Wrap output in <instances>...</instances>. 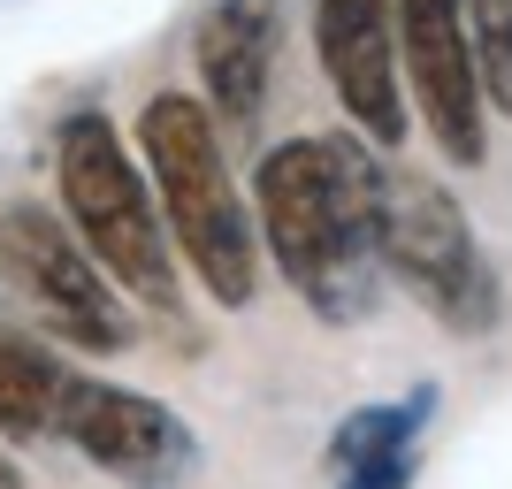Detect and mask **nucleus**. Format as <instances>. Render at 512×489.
<instances>
[{"instance_id": "obj_1", "label": "nucleus", "mask_w": 512, "mask_h": 489, "mask_svg": "<svg viewBox=\"0 0 512 489\" xmlns=\"http://www.w3.org/2000/svg\"><path fill=\"white\" fill-rule=\"evenodd\" d=\"M383 161L360 130H306L253 161V237L314 321H367L383 291L375 253Z\"/></svg>"}, {"instance_id": "obj_14", "label": "nucleus", "mask_w": 512, "mask_h": 489, "mask_svg": "<svg viewBox=\"0 0 512 489\" xmlns=\"http://www.w3.org/2000/svg\"><path fill=\"white\" fill-rule=\"evenodd\" d=\"M0 489H23V482H16V467H8V459H0Z\"/></svg>"}, {"instance_id": "obj_8", "label": "nucleus", "mask_w": 512, "mask_h": 489, "mask_svg": "<svg viewBox=\"0 0 512 489\" xmlns=\"http://www.w3.org/2000/svg\"><path fill=\"white\" fill-rule=\"evenodd\" d=\"M314 54L367 146H406L413 100L398 69V0H314Z\"/></svg>"}, {"instance_id": "obj_9", "label": "nucleus", "mask_w": 512, "mask_h": 489, "mask_svg": "<svg viewBox=\"0 0 512 489\" xmlns=\"http://www.w3.org/2000/svg\"><path fill=\"white\" fill-rule=\"evenodd\" d=\"M283 54V0H207L192 31V69H199V107L222 130H253Z\"/></svg>"}, {"instance_id": "obj_5", "label": "nucleus", "mask_w": 512, "mask_h": 489, "mask_svg": "<svg viewBox=\"0 0 512 489\" xmlns=\"http://www.w3.org/2000/svg\"><path fill=\"white\" fill-rule=\"evenodd\" d=\"M0 276L16 283V298H31V314L54 337L85 344V352H123L130 314L115 283L100 276V260L69 237V222L39 199H8L0 207Z\"/></svg>"}, {"instance_id": "obj_6", "label": "nucleus", "mask_w": 512, "mask_h": 489, "mask_svg": "<svg viewBox=\"0 0 512 489\" xmlns=\"http://www.w3.org/2000/svg\"><path fill=\"white\" fill-rule=\"evenodd\" d=\"M54 428L69 436L77 459H92L100 474H115L130 489H176L199 459L176 405L146 398V390H123V383H100V375H69L62 383Z\"/></svg>"}, {"instance_id": "obj_2", "label": "nucleus", "mask_w": 512, "mask_h": 489, "mask_svg": "<svg viewBox=\"0 0 512 489\" xmlns=\"http://www.w3.org/2000/svg\"><path fill=\"white\" fill-rule=\"evenodd\" d=\"M138 153H146V184L176 260H192V276L222 314H245L260 298V237L245 192L230 184L214 115L192 92H153L138 107Z\"/></svg>"}, {"instance_id": "obj_13", "label": "nucleus", "mask_w": 512, "mask_h": 489, "mask_svg": "<svg viewBox=\"0 0 512 489\" xmlns=\"http://www.w3.org/2000/svg\"><path fill=\"white\" fill-rule=\"evenodd\" d=\"M337 489H413V451H398V459H367V467H344Z\"/></svg>"}, {"instance_id": "obj_12", "label": "nucleus", "mask_w": 512, "mask_h": 489, "mask_svg": "<svg viewBox=\"0 0 512 489\" xmlns=\"http://www.w3.org/2000/svg\"><path fill=\"white\" fill-rule=\"evenodd\" d=\"M467 39H474V85L512 123V0H467Z\"/></svg>"}, {"instance_id": "obj_11", "label": "nucleus", "mask_w": 512, "mask_h": 489, "mask_svg": "<svg viewBox=\"0 0 512 489\" xmlns=\"http://www.w3.org/2000/svg\"><path fill=\"white\" fill-rule=\"evenodd\" d=\"M428 413H436V383L406 390V398H390V405H352V413L337 421V436H329V474L413 451V444H421V428H428Z\"/></svg>"}, {"instance_id": "obj_10", "label": "nucleus", "mask_w": 512, "mask_h": 489, "mask_svg": "<svg viewBox=\"0 0 512 489\" xmlns=\"http://www.w3.org/2000/svg\"><path fill=\"white\" fill-rule=\"evenodd\" d=\"M62 383H69V367L54 360L39 337L0 329V436H8V444H23V436H46V428H54Z\"/></svg>"}, {"instance_id": "obj_3", "label": "nucleus", "mask_w": 512, "mask_h": 489, "mask_svg": "<svg viewBox=\"0 0 512 489\" xmlns=\"http://www.w3.org/2000/svg\"><path fill=\"white\" fill-rule=\"evenodd\" d=\"M54 184H62V222L69 237L100 260L107 283H123L138 306H153L161 321L184 314V283H176V245L161 230L146 169L130 161L123 130L100 107H77L54 130Z\"/></svg>"}, {"instance_id": "obj_7", "label": "nucleus", "mask_w": 512, "mask_h": 489, "mask_svg": "<svg viewBox=\"0 0 512 489\" xmlns=\"http://www.w3.org/2000/svg\"><path fill=\"white\" fill-rule=\"evenodd\" d=\"M398 69L436 153L474 169L490 153V130H482V85H474L467 0H398Z\"/></svg>"}, {"instance_id": "obj_4", "label": "nucleus", "mask_w": 512, "mask_h": 489, "mask_svg": "<svg viewBox=\"0 0 512 489\" xmlns=\"http://www.w3.org/2000/svg\"><path fill=\"white\" fill-rule=\"evenodd\" d=\"M375 253L383 276H398V291L413 306H428L436 329L451 337H482L505 314V283H497L482 237H474L467 207L451 199V184H436L428 169H383V199H375Z\"/></svg>"}]
</instances>
